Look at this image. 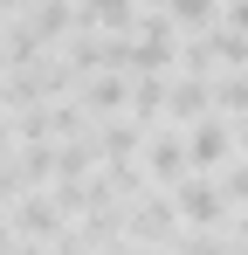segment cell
I'll return each instance as SVG.
<instances>
[{"instance_id":"12","label":"cell","mask_w":248,"mask_h":255,"mask_svg":"<svg viewBox=\"0 0 248 255\" xmlns=\"http://www.w3.org/2000/svg\"><path fill=\"white\" fill-rule=\"evenodd\" d=\"M131 111H138V118H159L165 111V83L159 76H138V83H131Z\"/></svg>"},{"instance_id":"8","label":"cell","mask_w":248,"mask_h":255,"mask_svg":"<svg viewBox=\"0 0 248 255\" xmlns=\"http://www.w3.org/2000/svg\"><path fill=\"white\" fill-rule=\"evenodd\" d=\"M214 111H221V118H235V125L248 118V69H235V76H221V83H214Z\"/></svg>"},{"instance_id":"16","label":"cell","mask_w":248,"mask_h":255,"mask_svg":"<svg viewBox=\"0 0 248 255\" xmlns=\"http://www.w3.org/2000/svg\"><path fill=\"white\" fill-rule=\"evenodd\" d=\"M21 7H35V0H0V14H21Z\"/></svg>"},{"instance_id":"15","label":"cell","mask_w":248,"mask_h":255,"mask_svg":"<svg viewBox=\"0 0 248 255\" xmlns=\"http://www.w3.org/2000/svg\"><path fill=\"white\" fill-rule=\"evenodd\" d=\"M235 159H248V118L235 125Z\"/></svg>"},{"instance_id":"17","label":"cell","mask_w":248,"mask_h":255,"mask_svg":"<svg viewBox=\"0 0 248 255\" xmlns=\"http://www.w3.org/2000/svg\"><path fill=\"white\" fill-rule=\"evenodd\" d=\"M7 249H14V228H7V221H0V255H7Z\"/></svg>"},{"instance_id":"14","label":"cell","mask_w":248,"mask_h":255,"mask_svg":"<svg viewBox=\"0 0 248 255\" xmlns=\"http://www.w3.org/2000/svg\"><path fill=\"white\" fill-rule=\"evenodd\" d=\"M221 14H228V28H235V35H248V0H228Z\"/></svg>"},{"instance_id":"9","label":"cell","mask_w":248,"mask_h":255,"mask_svg":"<svg viewBox=\"0 0 248 255\" xmlns=\"http://www.w3.org/2000/svg\"><path fill=\"white\" fill-rule=\"evenodd\" d=\"M124 104H131V83H124V76H97V83H90V111H97V118H118Z\"/></svg>"},{"instance_id":"2","label":"cell","mask_w":248,"mask_h":255,"mask_svg":"<svg viewBox=\"0 0 248 255\" xmlns=\"http://www.w3.org/2000/svg\"><path fill=\"white\" fill-rule=\"evenodd\" d=\"M186 159H193V172H221L228 159H235V131L221 125V118H200L193 138H186Z\"/></svg>"},{"instance_id":"5","label":"cell","mask_w":248,"mask_h":255,"mask_svg":"<svg viewBox=\"0 0 248 255\" xmlns=\"http://www.w3.org/2000/svg\"><path fill=\"white\" fill-rule=\"evenodd\" d=\"M69 21H76V7H69V0H35V7H28V21H21V35H28V42H55Z\"/></svg>"},{"instance_id":"4","label":"cell","mask_w":248,"mask_h":255,"mask_svg":"<svg viewBox=\"0 0 248 255\" xmlns=\"http://www.w3.org/2000/svg\"><path fill=\"white\" fill-rule=\"evenodd\" d=\"M145 166L159 186H179V179H193V159H186V138L179 131H159L152 145H145Z\"/></svg>"},{"instance_id":"7","label":"cell","mask_w":248,"mask_h":255,"mask_svg":"<svg viewBox=\"0 0 248 255\" xmlns=\"http://www.w3.org/2000/svg\"><path fill=\"white\" fill-rule=\"evenodd\" d=\"M21 235H48V242H62V214H55V200H41V193H21Z\"/></svg>"},{"instance_id":"10","label":"cell","mask_w":248,"mask_h":255,"mask_svg":"<svg viewBox=\"0 0 248 255\" xmlns=\"http://www.w3.org/2000/svg\"><path fill=\"white\" fill-rule=\"evenodd\" d=\"M214 186H221V200H228V214H235V207L248 214V159H242V166H221V179H214Z\"/></svg>"},{"instance_id":"18","label":"cell","mask_w":248,"mask_h":255,"mask_svg":"<svg viewBox=\"0 0 248 255\" xmlns=\"http://www.w3.org/2000/svg\"><path fill=\"white\" fill-rule=\"evenodd\" d=\"M145 7H165V0H145Z\"/></svg>"},{"instance_id":"13","label":"cell","mask_w":248,"mask_h":255,"mask_svg":"<svg viewBox=\"0 0 248 255\" xmlns=\"http://www.w3.org/2000/svg\"><path fill=\"white\" fill-rule=\"evenodd\" d=\"M172 255H228V242H214L207 228H193V235H179V242H172Z\"/></svg>"},{"instance_id":"11","label":"cell","mask_w":248,"mask_h":255,"mask_svg":"<svg viewBox=\"0 0 248 255\" xmlns=\"http://www.w3.org/2000/svg\"><path fill=\"white\" fill-rule=\"evenodd\" d=\"M165 14L186 28H207V21H221V0H165Z\"/></svg>"},{"instance_id":"6","label":"cell","mask_w":248,"mask_h":255,"mask_svg":"<svg viewBox=\"0 0 248 255\" xmlns=\"http://www.w3.org/2000/svg\"><path fill=\"white\" fill-rule=\"evenodd\" d=\"M76 21L83 28H124V35H131L138 0H76Z\"/></svg>"},{"instance_id":"1","label":"cell","mask_w":248,"mask_h":255,"mask_svg":"<svg viewBox=\"0 0 248 255\" xmlns=\"http://www.w3.org/2000/svg\"><path fill=\"white\" fill-rule=\"evenodd\" d=\"M172 207H179L186 228H228V200H221L214 179H179L172 186Z\"/></svg>"},{"instance_id":"3","label":"cell","mask_w":248,"mask_h":255,"mask_svg":"<svg viewBox=\"0 0 248 255\" xmlns=\"http://www.w3.org/2000/svg\"><path fill=\"white\" fill-rule=\"evenodd\" d=\"M165 111H172V125H200L214 111V83L207 76H172L165 83Z\"/></svg>"}]
</instances>
